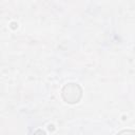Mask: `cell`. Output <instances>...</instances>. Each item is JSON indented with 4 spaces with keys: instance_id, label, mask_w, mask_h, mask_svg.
<instances>
[{
    "instance_id": "obj_2",
    "label": "cell",
    "mask_w": 135,
    "mask_h": 135,
    "mask_svg": "<svg viewBox=\"0 0 135 135\" xmlns=\"http://www.w3.org/2000/svg\"><path fill=\"white\" fill-rule=\"evenodd\" d=\"M116 135H135V130H132V129H124V130L119 131Z\"/></svg>"
},
{
    "instance_id": "obj_3",
    "label": "cell",
    "mask_w": 135,
    "mask_h": 135,
    "mask_svg": "<svg viewBox=\"0 0 135 135\" xmlns=\"http://www.w3.org/2000/svg\"><path fill=\"white\" fill-rule=\"evenodd\" d=\"M33 135H46V133H45V131H43L42 129H38V130H36V131L34 132Z\"/></svg>"
},
{
    "instance_id": "obj_1",
    "label": "cell",
    "mask_w": 135,
    "mask_h": 135,
    "mask_svg": "<svg viewBox=\"0 0 135 135\" xmlns=\"http://www.w3.org/2000/svg\"><path fill=\"white\" fill-rule=\"evenodd\" d=\"M82 88L76 82H69L61 89V98L69 104L78 103L82 98Z\"/></svg>"
}]
</instances>
